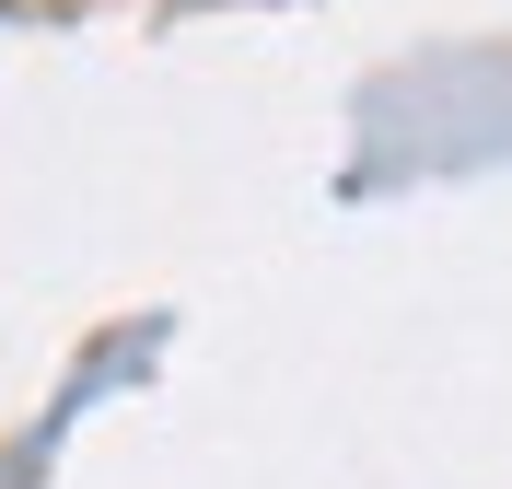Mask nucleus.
Here are the masks:
<instances>
[]
</instances>
